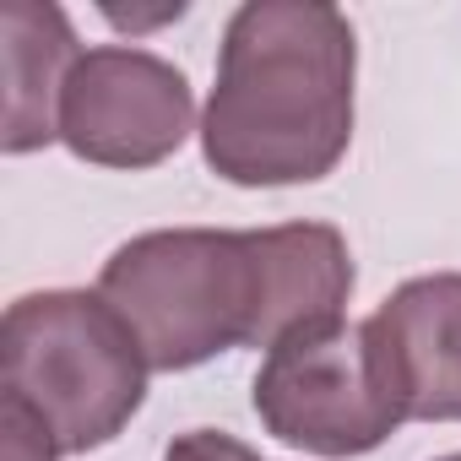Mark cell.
I'll return each instance as SVG.
<instances>
[{"label":"cell","mask_w":461,"mask_h":461,"mask_svg":"<svg viewBox=\"0 0 461 461\" xmlns=\"http://www.w3.org/2000/svg\"><path fill=\"white\" fill-rule=\"evenodd\" d=\"M147 353L93 288L23 294L0 321V391L28 402L66 456L114 445L147 402Z\"/></svg>","instance_id":"obj_2"},{"label":"cell","mask_w":461,"mask_h":461,"mask_svg":"<svg viewBox=\"0 0 461 461\" xmlns=\"http://www.w3.org/2000/svg\"><path fill=\"white\" fill-rule=\"evenodd\" d=\"M104 17H109L114 28H125V33H147V28L179 23V17H185V6H179V0H174V6H163V12H120V6H104Z\"/></svg>","instance_id":"obj_11"},{"label":"cell","mask_w":461,"mask_h":461,"mask_svg":"<svg viewBox=\"0 0 461 461\" xmlns=\"http://www.w3.org/2000/svg\"><path fill=\"white\" fill-rule=\"evenodd\" d=\"M256 245V272H261V321L250 348H277L299 331L348 321L353 299V250L342 228L331 222H277V228H250Z\"/></svg>","instance_id":"obj_7"},{"label":"cell","mask_w":461,"mask_h":461,"mask_svg":"<svg viewBox=\"0 0 461 461\" xmlns=\"http://www.w3.org/2000/svg\"><path fill=\"white\" fill-rule=\"evenodd\" d=\"M163 461H261L245 439L234 434H222V429H185L168 439Z\"/></svg>","instance_id":"obj_10"},{"label":"cell","mask_w":461,"mask_h":461,"mask_svg":"<svg viewBox=\"0 0 461 461\" xmlns=\"http://www.w3.org/2000/svg\"><path fill=\"white\" fill-rule=\"evenodd\" d=\"M358 39L326 0H250L228 17L201 109V158L240 190L326 179L353 147Z\"/></svg>","instance_id":"obj_1"},{"label":"cell","mask_w":461,"mask_h":461,"mask_svg":"<svg viewBox=\"0 0 461 461\" xmlns=\"http://www.w3.org/2000/svg\"><path fill=\"white\" fill-rule=\"evenodd\" d=\"M0 429H6V461H60L66 456L60 439L50 434V423L6 391H0Z\"/></svg>","instance_id":"obj_9"},{"label":"cell","mask_w":461,"mask_h":461,"mask_svg":"<svg viewBox=\"0 0 461 461\" xmlns=\"http://www.w3.org/2000/svg\"><path fill=\"white\" fill-rule=\"evenodd\" d=\"M364 342L402 423H461V272L391 288L364 321Z\"/></svg>","instance_id":"obj_6"},{"label":"cell","mask_w":461,"mask_h":461,"mask_svg":"<svg viewBox=\"0 0 461 461\" xmlns=\"http://www.w3.org/2000/svg\"><path fill=\"white\" fill-rule=\"evenodd\" d=\"M195 131V93L185 71L136 44L82 50L60 93V147L93 168H158Z\"/></svg>","instance_id":"obj_5"},{"label":"cell","mask_w":461,"mask_h":461,"mask_svg":"<svg viewBox=\"0 0 461 461\" xmlns=\"http://www.w3.org/2000/svg\"><path fill=\"white\" fill-rule=\"evenodd\" d=\"M434 461H461V450H450V456H434Z\"/></svg>","instance_id":"obj_12"},{"label":"cell","mask_w":461,"mask_h":461,"mask_svg":"<svg viewBox=\"0 0 461 461\" xmlns=\"http://www.w3.org/2000/svg\"><path fill=\"white\" fill-rule=\"evenodd\" d=\"M82 60L77 28L55 0H6L0 6V152L28 158L60 141V93Z\"/></svg>","instance_id":"obj_8"},{"label":"cell","mask_w":461,"mask_h":461,"mask_svg":"<svg viewBox=\"0 0 461 461\" xmlns=\"http://www.w3.org/2000/svg\"><path fill=\"white\" fill-rule=\"evenodd\" d=\"M98 294L136 331L152 375H185L256 342L261 272L250 228H152L125 240Z\"/></svg>","instance_id":"obj_3"},{"label":"cell","mask_w":461,"mask_h":461,"mask_svg":"<svg viewBox=\"0 0 461 461\" xmlns=\"http://www.w3.org/2000/svg\"><path fill=\"white\" fill-rule=\"evenodd\" d=\"M250 402L272 439L326 461L369 456L402 429V412L369 358L364 321H331L277 342L256 369Z\"/></svg>","instance_id":"obj_4"}]
</instances>
